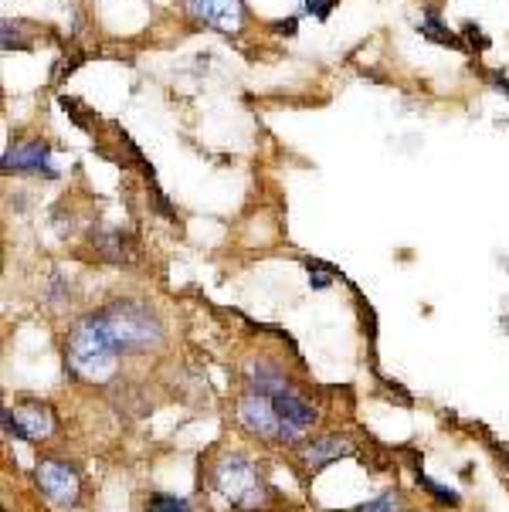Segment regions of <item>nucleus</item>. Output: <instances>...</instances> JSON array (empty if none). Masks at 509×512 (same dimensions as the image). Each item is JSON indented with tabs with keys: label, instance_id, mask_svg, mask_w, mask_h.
I'll list each match as a JSON object with an SVG mask.
<instances>
[{
	"label": "nucleus",
	"instance_id": "12",
	"mask_svg": "<svg viewBox=\"0 0 509 512\" xmlns=\"http://www.w3.org/2000/svg\"><path fill=\"white\" fill-rule=\"evenodd\" d=\"M353 512H408V502H404L401 492H381L377 499L364 502V506H357Z\"/></svg>",
	"mask_w": 509,
	"mask_h": 512
},
{
	"label": "nucleus",
	"instance_id": "13",
	"mask_svg": "<svg viewBox=\"0 0 509 512\" xmlns=\"http://www.w3.org/2000/svg\"><path fill=\"white\" fill-rule=\"evenodd\" d=\"M421 34H425V38L435 41V45L459 48V38H455V34L448 31L442 21H438V14H425V21H421Z\"/></svg>",
	"mask_w": 509,
	"mask_h": 512
},
{
	"label": "nucleus",
	"instance_id": "3",
	"mask_svg": "<svg viewBox=\"0 0 509 512\" xmlns=\"http://www.w3.org/2000/svg\"><path fill=\"white\" fill-rule=\"evenodd\" d=\"M211 485L231 502V506L245 509V512L262 509L265 499H269V485H265L258 465L248 455H241V451H224L218 462H214Z\"/></svg>",
	"mask_w": 509,
	"mask_h": 512
},
{
	"label": "nucleus",
	"instance_id": "6",
	"mask_svg": "<svg viewBox=\"0 0 509 512\" xmlns=\"http://www.w3.org/2000/svg\"><path fill=\"white\" fill-rule=\"evenodd\" d=\"M4 431H7V438H21V441H41V438H48L51 431H55V418H51V411L45 404H38V401H28V404H21V407H7L4 411Z\"/></svg>",
	"mask_w": 509,
	"mask_h": 512
},
{
	"label": "nucleus",
	"instance_id": "10",
	"mask_svg": "<svg viewBox=\"0 0 509 512\" xmlns=\"http://www.w3.org/2000/svg\"><path fill=\"white\" fill-rule=\"evenodd\" d=\"M350 451V441L340 438V435H323V438H313L309 445L303 448V465L309 472H319L323 465L336 462V458H343Z\"/></svg>",
	"mask_w": 509,
	"mask_h": 512
},
{
	"label": "nucleus",
	"instance_id": "4",
	"mask_svg": "<svg viewBox=\"0 0 509 512\" xmlns=\"http://www.w3.org/2000/svg\"><path fill=\"white\" fill-rule=\"evenodd\" d=\"M38 485L45 492L51 506L72 509L82 496V479L75 472V465L62 462V458H41L38 462Z\"/></svg>",
	"mask_w": 509,
	"mask_h": 512
},
{
	"label": "nucleus",
	"instance_id": "5",
	"mask_svg": "<svg viewBox=\"0 0 509 512\" xmlns=\"http://www.w3.org/2000/svg\"><path fill=\"white\" fill-rule=\"evenodd\" d=\"M272 404H275V418H279V441H299L319 418L316 407L303 401L299 394H292V390L275 394Z\"/></svg>",
	"mask_w": 509,
	"mask_h": 512
},
{
	"label": "nucleus",
	"instance_id": "15",
	"mask_svg": "<svg viewBox=\"0 0 509 512\" xmlns=\"http://www.w3.org/2000/svg\"><path fill=\"white\" fill-rule=\"evenodd\" d=\"M146 512H191V502L180 499V496H163V492H157V496L146 499Z\"/></svg>",
	"mask_w": 509,
	"mask_h": 512
},
{
	"label": "nucleus",
	"instance_id": "2",
	"mask_svg": "<svg viewBox=\"0 0 509 512\" xmlns=\"http://www.w3.org/2000/svg\"><path fill=\"white\" fill-rule=\"evenodd\" d=\"M119 350L112 343L106 323H102V312L82 316L79 323L68 329L65 340V363L72 367V373H79L89 384H102L116 373Z\"/></svg>",
	"mask_w": 509,
	"mask_h": 512
},
{
	"label": "nucleus",
	"instance_id": "17",
	"mask_svg": "<svg viewBox=\"0 0 509 512\" xmlns=\"http://www.w3.org/2000/svg\"><path fill=\"white\" fill-rule=\"evenodd\" d=\"M306 11L316 14L319 21H326V17H330V11H333V0H306Z\"/></svg>",
	"mask_w": 509,
	"mask_h": 512
},
{
	"label": "nucleus",
	"instance_id": "1",
	"mask_svg": "<svg viewBox=\"0 0 509 512\" xmlns=\"http://www.w3.org/2000/svg\"><path fill=\"white\" fill-rule=\"evenodd\" d=\"M102 323H106L112 343H116L119 357H140V353L160 350L167 340V329L157 309L143 299H116L102 309Z\"/></svg>",
	"mask_w": 509,
	"mask_h": 512
},
{
	"label": "nucleus",
	"instance_id": "8",
	"mask_svg": "<svg viewBox=\"0 0 509 512\" xmlns=\"http://www.w3.org/2000/svg\"><path fill=\"white\" fill-rule=\"evenodd\" d=\"M184 7L197 24L214 31H238L245 17L241 0H184Z\"/></svg>",
	"mask_w": 509,
	"mask_h": 512
},
{
	"label": "nucleus",
	"instance_id": "7",
	"mask_svg": "<svg viewBox=\"0 0 509 512\" xmlns=\"http://www.w3.org/2000/svg\"><path fill=\"white\" fill-rule=\"evenodd\" d=\"M238 421H241V428L252 431L258 438H279V418H275V404L269 394H258V390L241 394Z\"/></svg>",
	"mask_w": 509,
	"mask_h": 512
},
{
	"label": "nucleus",
	"instance_id": "9",
	"mask_svg": "<svg viewBox=\"0 0 509 512\" xmlns=\"http://www.w3.org/2000/svg\"><path fill=\"white\" fill-rule=\"evenodd\" d=\"M0 167H4V170H21V173H45L48 180L58 177V170L51 167L48 143H41V140H28V143L11 146V150L4 153V160H0Z\"/></svg>",
	"mask_w": 509,
	"mask_h": 512
},
{
	"label": "nucleus",
	"instance_id": "14",
	"mask_svg": "<svg viewBox=\"0 0 509 512\" xmlns=\"http://www.w3.org/2000/svg\"><path fill=\"white\" fill-rule=\"evenodd\" d=\"M96 245L102 248V255H106L109 262H123V258H126V234H123V231H106V234H99Z\"/></svg>",
	"mask_w": 509,
	"mask_h": 512
},
{
	"label": "nucleus",
	"instance_id": "11",
	"mask_svg": "<svg viewBox=\"0 0 509 512\" xmlns=\"http://www.w3.org/2000/svg\"><path fill=\"white\" fill-rule=\"evenodd\" d=\"M248 384H252V390H258V394H282L286 390V373H282V367H275V363L269 360H258L248 367Z\"/></svg>",
	"mask_w": 509,
	"mask_h": 512
},
{
	"label": "nucleus",
	"instance_id": "16",
	"mask_svg": "<svg viewBox=\"0 0 509 512\" xmlns=\"http://www.w3.org/2000/svg\"><path fill=\"white\" fill-rule=\"evenodd\" d=\"M418 485H425V489H428L438 502H442V506H459V492H452V489H445V485L431 482L428 475L421 472V468H418Z\"/></svg>",
	"mask_w": 509,
	"mask_h": 512
}]
</instances>
